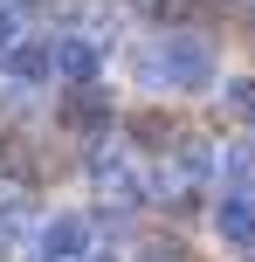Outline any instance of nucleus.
Here are the masks:
<instances>
[{"instance_id":"obj_1","label":"nucleus","mask_w":255,"mask_h":262,"mask_svg":"<svg viewBox=\"0 0 255 262\" xmlns=\"http://www.w3.org/2000/svg\"><path fill=\"white\" fill-rule=\"evenodd\" d=\"M145 69L166 83V90H207V83H214V49H207L200 35H173Z\"/></svg>"},{"instance_id":"obj_2","label":"nucleus","mask_w":255,"mask_h":262,"mask_svg":"<svg viewBox=\"0 0 255 262\" xmlns=\"http://www.w3.org/2000/svg\"><path fill=\"white\" fill-rule=\"evenodd\" d=\"M97 242V228L83 221V214H55L49 228H41V262H83Z\"/></svg>"},{"instance_id":"obj_3","label":"nucleus","mask_w":255,"mask_h":262,"mask_svg":"<svg viewBox=\"0 0 255 262\" xmlns=\"http://www.w3.org/2000/svg\"><path fill=\"white\" fill-rule=\"evenodd\" d=\"M49 62H55V76L62 83H97V41H83V35H62V41H49Z\"/></svg>"},{"instance_id":"obj_4","label":"nucleus","mask_w":255,"mask_h":262,"mask_svg":"<svg viewBox=\"0 0 255 262\" xmlns=\"http://www.w3.org/2000/svg\"><path fill=\"white\" fill-rule=\"evenodd\" d=\"M214 228H221V242H228V249H255V193H221Z\"/></svg>"},{"instance_id":"obj_5","label":"nucleus","mask_w":255,"mask_h":262,"mask_svg":"<svg viewBox=\"0 0 255 262\" xmlns=\"http://www.w3.org/2000/svg\"><path fill=\"white\" fill-rule=\"evenodd\" d=\"M55 118H62L69 131H104V124H110V97L97 90V83H83V90L62 97V111H55Z\"/></svg>"},{"instance_id":"obj_6","label":"nucleus","mask_w":255,"mask_h":262,"mask_svg":"<svg viewBox=\"0 0 255 262\" xmlns=\"http://www.w3.org/2000/svg\"><path fill=\"white\" fill-rule=\"evenodd\" d=\"M0 62H7V76H14V83H49V76H55V62H49V41H14V49L0 55Z\"/></svg>"},{"instance_id":"obj_7","label":"nucleus","mask_w":255,"mask_h":262,"mask_svg":"<svg viewBox=\"0 0 255 262\" xmlns=\"http://www.w3.org/2000/svg\"><path fill=\"white\" fill-rule=\"evenodd\" d=\"M228 111L242 124H255V76H242V83H228Z\"/></svg>"},{"instance_id":"obj_8","label":"nucleus","mask_w":255,"mask_h":262,"mask_svg":"<svg viewBox=\"0 0 255 262\" xmlns=\"http://www.w3.org/2000/svg\"><path fill=\"white\" fill-rule=\"evenodd\" d=\"M131 138L159 152V145H166V118H159V111H145V118H131Z\"/></svg>"},{"instance_id":"obj_9","label":"nucleus","mask_w":255,"mask_h":262,"mask_svg":"<svg viewBox=\"0 0 255 262\" xmlns=\"http://www.w3.org/2000/svg\"><path fill=\"white\" fill-rule=\"evenodd\" d=\"M228 180H255V152H248V145L228 152Z\"/></svg>"},{"instance_id":"obj_10","label":"nucleus","mask_w":255,"mask_h":262,"mask_svg":"<svg viewBox=\"0 0 255 262\" xmlns=\"http://www.w3.org/2000/svg\"><path fill=\"white\" fill-rule=\"evenodd\" d=\"M14 41H21V21H14V14H7V7H0V55H7V49H14Z\"/></svg>"},{"instance_id":"obj_11","label":"nucleus","mask_w":255,"mask_h":262,"mask_svg":"<svg viewBox=\"0 0 255 262\" xmlns=\"http://www.w3.org/2000/svg\"><path fill=\"white\" fill-rule=\"evenodd\" d=\"M83 262H118V255H83Z\"/></svg>"},{"instance_id":"obj_12","label":"nucleus","mask_w":255,"mask_h":262,"mask_svg":"<svg viewBox=\"0 0 255 262\" xmlns=\"http://www.w3.org/2000/svg\"><path fill=\"white\" fill-rule=\"evenodd\" d=\"M145 262H166V255H145Z\"/></svg>"},{"instance_id":"obj_13","label":"nucleus","mask_w":255,"mask_h":262,"mask_svg":"<svg viewBox=\"0 0 255 262\" xmlns=\"http://www.w3.org/2000/svg\"><path fill=\"white\" fill-rule=\"evenodd\" d=\"M0 255H7V242H0Z\"/></svg>"}]
</instances>
